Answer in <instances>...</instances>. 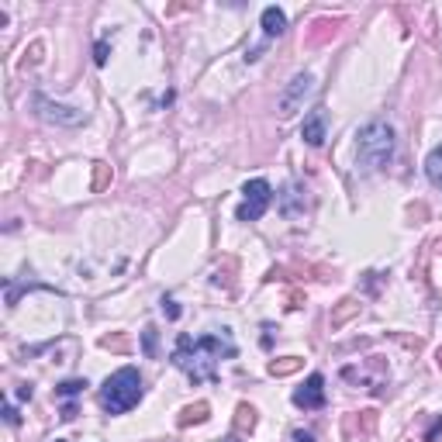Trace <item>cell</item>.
Returning <instances> with one entry per match:
<instances>
[{"label": "cell", "instance_id": "6da1fadb", "mask_svg": "<svg viewBox=\"0 0 442 442\" xmlns=\"http://www.w3.org/2000/svg\"><path fill=\"white\" fill-rule=\"evenodd\" d=\"M232 356H235V342H232L228 329H221V335L207 332V335H200V339L180 335L177 349H173L170 359H173V366L183 370L194 384H200V380H215V376H218V363L221 359H232Z\"/></svg>", "mask_w": 442, "mask_h": 442}, {"label": "cell", "instance_id": "7a4b0ae2", "mask_svg": "<svg viewBox=\"0 0 442 442\" xmlns=\"http://www.w3.org/2000/svg\"><path fill=\"white\" fill-rule=\"evenodd\" d=\"M356 159L366 170H387L391 166V159H394V128L384 118L366 121L356 132Z\"/></svg>", "mask_w": 442, "mask_h": 442}, {"label": "cell", "instance_id": "3957f363", "mask_svg": "<svg viewBox=\"0 0 442 442\" xmlns=\"http://www.w3.org/2000/svg\"><path fill=\"white\" fill-rule=\"evenodd\" d=\"M142 401V376L135 366H121L118 374H110L101 387V408L108 415H125Z\"/></svg>", "mask_w": 442, "mask_h": 442}, {"label": "cell", "instance_id": "277c9868", "mask_svg": "<svg viewBox=\"0 0 442 442\" xmlns=\"http://www.w3.org/2000/svg\"><path fill=\"white\" fill-rule=\"evenodd\" d=\"M242 194L245 197L239 204V221H259L266 215V207H269V200H273V187L263 177H256L242 187Z\"/></svg>", "mask_w": 442, "mask_h": 442}, {"label": "cell", "instance_id": "5b68a950", "mask_svg": "<svg viewBox=\"0 0 442 442\" xmlns=\"http://www.w3.org/2000/svg\"><path fill=\"white\" fill-rule=\"evenodd\" d=\"M31 108H35V114H38L42 121H48V125H63V128H76V125L87 121L83 110L66 108V104H56V101L45 97V93H35V97H31Z\"/></svg>", "mask_w": 442, "mask_h": 442}, {"label": "cell", "instance_id": "8992f818", "mask_svg": "<svg viewBox=\"0 0 442 442\" xmlns=\"http://www.w3.org/2000/svg\"><path fill=\"white\" fill-rule=\"evenodd\" d=\"M311 93H314V76L311 73H297L294 80L287 83V90L280 93V101H277V110H280V118H294L301 104L308 101Z\"/></svg>", "mask_w": 442, "mask_h": 442}, {"label": "cell", "instance_id": "52a82bcc", "mask_svg": "<svg viewBox=\"0 0 442 442\" xmlns=\"http://www.w3.org/2000/svg\"><path fill=\"white\" fill-rule=\"evenodd\" d=\"M294 404L304 408V411H318V408H325V376L311 374L308 380L294 391Z\"/></svg>", "mask_w": 442, "mask_h": 442}, {"label": "cell", "instance_id": "ba28073f", "mask_svg": "<svg viewBox=\"0 0 442 442\" xmlns=\"http://www.w3.org/2000/svg\"><path fill=\"white\" fill-rule=\"evenodd\" d=\"M301 138L308 142L311 149L325 145V138H329V114H325V108H314L308 118H304V125H301Z\"/></svg>", "mask_w": 442, "mask_h": 442}, {"label": "cell", "instance_id": "9c48e42d", "mask_svg": "<svg viewBox=\"0 0 442 442\" xmlns=\"http://www.w3.org/2000/svg\"><path fill=\"white\" fill-rule=\"evenodd\" d=\"M304 207H308V200H304V187L297 183V180H290L287 187H284V194H280V215H304Z\"/></svg>", "mask_w": 442, "mask_h": 442}, {"label": "cell", "instance_id": "30bf717a", "mask_svg": "<svg viewBox=\"0 0 442 442\" xmlns=\"http://www.w3.org/2000/svg\"><path fill=\"white\" fill-rule=\"evenodd\" d=\"M359 308H363V304H359V297H342V301L332 308L329 325H332V329H342L346 322H353L356 314H359Z\"/></svg>", "mask_w": 442, "mask_h": 442}, {"label": "cell", "instance_id": "8fae6325", "mask_svg": "<svg viewBox=\"0 0 442 442\" xmlns=\"http://www.w3.org/2000/svg\"><path fill=\"white\" fill-rule=\"evenodd\" d=\"M207 418H211V404L207 401H194V404L180 408L177 425L180 428H190V425H200V421H207Z\"/></svg>", "mask_w": 442, "mask_h": 442}, {"label": "cell", "instance_id": "7c38bea8", "mask_svg": "<svg viewBox=\"0 0 442 442\" xmlns=\"http://www.w3.org/2000/svg\"><path fill=\"white\" fill-rule=\"evenodd\" d=\"M263 31H266V38H280V35L287 31V14H284L280 7H266L263 11Z\"/></svg>", "mask_w": 442, "mask_h": 442}, {"label": "cell", "instance_id": "4fadbf2b", "mask_svg": "<svg viewBox=\"0 0 442 442\" xmlns=\"http://www.w3.org/2000/svg\"><path fill=\"white\" fill-rule=\"evenodd\" d=\"M339 18H318V21L311 24L314 31L308 35V42L311 45H322V42H329V38H335V31H339Z\"/></svg>", "mask_w": 442, "mask_h": 442}, {"label": "cell", "instance_id": "5bb4252c", "mask_svg": "<svg viewBox=\"0 0 442 442\" xmlns=\"http://www.w3.org/2000/svg\"><path fill=\"white\" fill-rule=\"evenodd\" d=\"M304 366V359L301 356H280V359H269V376H290V374H297Z\"/></svg>", "mask_w": 442, "mask_h": 442}, {"label": "cell", "instance_id": "9a60e30c", "mask_svg": "<svg viewBox=\"0 0 442 442\" xmlns=\"http://www.w3.org/2000/svg\"><path fill=\"white\" fill-rule=\"evenodd\" d=\"M252 428H256V408H252V404H239V408H235V432H239V436H249Z\"/></svg>", "mask_w": 442, "mask_h": 442}, {"label": "cell", "instance_id": "2e32d148", "mask_svg": "<svg viewBox=\"0 0 442 442\" xmlns=\"http://www.w3.org/2000/svg\"><path fill=\"white\" fill-rule=\"evenodd\" d=\"M425 177L432 180V187H439L442 190V145H436L428 159H425Z\"/></svg>", "mask_w": 442, "mask_h": 442}, {"label": "cell", "instance_id": "e0dca14e", "mask_svg": "<svg viewBox=\"0 0 442 442\" xmlns=\"http://www.w3.org/2000/svg\"><path fill=\"white\" fill-rule=\"evenodd\" d=\"M108 183H110V166L108 163H93V194H104L108 190Z\"/></svg>", "mask_w": 442, "mask_h": 442}, {"label": "cell", "instance_id": "ac0fdd59", "mask_svg": "<svg viewBox=\"0 0 442 442\" xmlns=\"http://www.w3.org/2000/svg\"><path fill=\"white\" fill-rule=\"evenodd\" d=\"M101 346L110 349V353H128V349H132L128 335H121V332H118V335H104V339H101Z\"/></svg>", "mask_w": 442, "mask_h": 442}, {"label": "cell", "instance_id": "d6986e66", "mask_svg": "<svg viewBox=\"0 0 442 442\" xmlns=\"http://www.w3.org/2000/svg\"><path fill=\"white\" fill-rule=\"evenodd\" d=\"M83 387H87V380H63L56 387V394L59 398H76V394H83Z\"/></svg>", "mask_w": 442, "mask_h": 442}, {"label": "cell", "instance_id": "ffe728a7", "mask_svg": "<svg viewBox=\"0 0 442 442\" xmlns=\"http://www.w3.org/2000/svg\"><path fill=\"white\" fill-rule=\"evenodd\" d=\"M155 342H159L155 325H145V332H142V349H145V356H155Z\"/></svg>", "mask_w": 442, "mask_h": 442}, {"label": "cell", "instance_id": "44dd1931", "mask_svg": "<svg viewBox=\"0 0 442 442\" xmlns=\"http://www.w3.org/2000/svg\"><path fill=\"white\" fill-rule=\"evenodd\" d=\"M163 314H166V318H173V322L180 318V304L173 301V297H163Z\"/></svg>", "mask_w": 442, "mask_h": 442}, {"label": "cell", "instance_id": "7402d4cb", "mask_svg": "<svg viewBox=\"0 0 442 442\" xmlns=\"http://www.w3.org/2000/svg\"><path fill=\"white\" fill-rule=\"evenodd\" d=\"M108 52H110V45L101 38V42H97V52H93V63H97V66H104V63H108Z\"/></svg>", "mask_w": 442, "mask_h": 442}, {"label": "cell", "instance_id": "603a6c76", "mask_svg": "<svg viewBox=\"0 0 442 442\" xmlns=\"http://www.w3.org/2000/svg\"><path fill=\"white\" fill-rule=\"evenodd\" d=\"M4 421H7V425H18V421H21V415H18V408H14L11 401L4 404Z\"/></svg>", "mask_w": 442, "mask_h": 442}, {"label": "cell", "instance_id": "cb8c5ba5", "mask_svg": "<svg viewBox=\"0 0 442 442\" xmlns=\"http://www.w3.org/2000/svg\"><path fill=\"white\" fill-rule=\"evenodd\" d=\"M442 436V415L436 421H432V428H428V432H425V442H436Z\"/></svg>", "mask_w": 442, "mask_h": 442}, {"label": "cell", "instance_id": "d4e9b609", "mask_svg": "<svg viewBox=\"0 0 442 442\" xmlns=\"http://www.w3.org/2000/svg\"><path fill=\"white\" fill-rule=\"evenodd\" d=\"M359 415H363V428H366V432H374V425H376V411H359Z\"/></svg>", "mask_w": 442, "mask_h": 442}, {"label": "cell", "instance_id": "484cf974", "mask_svg": "<svg viewBox=\"0 0 442 442\" xmlns=\"http://www.w3.org/2000/svg\"><path fill=\"white\" fill-rule=\"evenodd\" d=\"M290 442H314V436L304 432V428H294V432H290Z\"/></svg>", "mask_w": 442, "mask_h": 442}, {"label": "cell", "instance_id": "4316f807", "mask_svg": "<svg viewBox=\"0 0 442 442\" xmlns=\"http://www.w3.org/2000/svg\"><path fill=\"white\" fill-rule=\"evenodd\" d=\"M76 415H80V411H76V404H66V408H63V421H73Z\"/></svg>", "mask_w": 442, "mask_h": 442}, {"label": "cell", "instance_id": "83f0119b", "mask_svg": "<svg viewBox=\"0 0 442 442\" xmlns=\"http://www.w3.org/2000/svg\"><path fill=\"white\" fill-rule=\"evenodd\" d=\"M28 59H31V63H38V59H42V42L31 45V56H28Z\"/></svg>", "mask_w": 442, "mask_h": 442}, {"label": "cell", "instance_id": "f1b7e54d", "mask_svg": "<svg viewBox=\"0 0 442 442\" xmlns=\"http://www.w3.org/2000/svg\"><path fill=\"white\" fill-rule=\"evenodd\" d=\"M287 301H290V308H301V301H304V297H301L297 290H290V294H287Z\"/></svg>", "mask_w": 442, "mask_h": 442}, {"label": "cell", "instance_id": "f546056e", "mask_svg": "<svg viewBox=\"0 0 442 442\" xmlns=\"http://www.w3.org/2000/svg\"><path fill=\"white\" fill-rule=\"evenodd\" d=\"M18 398H21V401H31V384H21V387H18Z\"/></svg>", "mask_w": 442, "mask_h": 442}, {"label": "cell", "instance_id": "4dcf8cb0", "mask_svg": "<svg viewBox=\"0 0 442 442\" xmlns=\"http://www.w3.org/2000/svg\"><path fill=\"white\" fill-rule=\"evenodd\" d=\"M425 215H428V211H425V204H415V207H411V218H425Z\"/></svg>", "mask_w": 442, "mask_h": 442}, {"label": "cell", "instance_id": "1f68e13d", "mask_svg": "<svg viewBox=\"0 0 442 442\" xmlns=\"http://www.w3.org/2000/svg\"><path fill=\"white\" fill-rule=\"evenodd\" d=\"M436 249H439V252H442V239H439V242H436Z\"/></svg>", "mask_w": 442, "mask_h": 442}, {"label": "cell", "instance_id": "d6a6232c", "mask_svg": "<svg viewBox=\"0 0 442 442\" xmlns=\"http://www.w3.org/2000/svg\"><path fill=\"white\" fill-rule=\"evenodd\" d=\"M439 366H442V349H439Z\"/></svg>", "mask_w": 442, "mask_h": 442}, {"label": "cell", "instance_id": "836d02e7", "mask_svg": "<svg viewBox=\"0 0 442 442\" xmlns=\"http://www.w3.org/2000/svg\"><path fill=\"white\" fill-rule=\"evenodd\" d=\"M56 442H66V439H56Z\"/></svg>", "mask_w": 442, "mask_h": 442}]
</instances>
